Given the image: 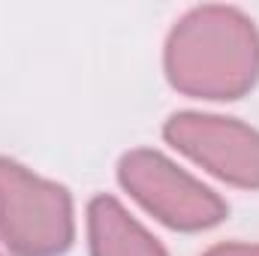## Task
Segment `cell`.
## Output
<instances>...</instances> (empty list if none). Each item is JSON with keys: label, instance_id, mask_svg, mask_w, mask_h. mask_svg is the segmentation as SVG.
Returning <instances> with one entry per match:
<instances>
[{"label": "cell", "instance_id": "6da1fadb", "mask_svg": "<svg viewBox=\"0 0 259 256\" xmlns=\"http://www.w3.org/2000/svg\"><path fill=\"white\" fill-rule=\"evenodd\" d=\"M169 81L193 97L235 100L259 75V33L229 6H202L178 21L166 46Z\"/></svg>", "mask_w": 259, "mask_h": 256}, {"label": "cell", "instance_id": "7a4b0ae2", "mask_svg": "<svg viewBox=\"0 0 259 256\" xmlns=\"http://www.w3.org/2000/svg\"><path fill=\"white\" fill-rule=\"evenodd\" d=\"M0 238L15 256H58L72 241L69 193L0 160Z\"/></svg>", "mask_w": 259, "mask_h": 256}, {"label": "cell", "instance_id": "3957f363", "mask_svg": "<svg viewBox=\"0 0 259 256\" xmlns=\"http://www.w3.org/2000/svg\"><path fill=\"white\" fill-rule=\"evenodd\" d=\"M121 184L154 217L175 229H205L226 217L217 193L199 184L157 151H133L121 160Z\"/></svg>", "mask_w": 259, "mask_h": 256}, {"label": "cell", "instance_id": "277c9868", "mask_svg": "<svg viewBox=\"0 0 259 256\" xmlns=\"http://www.w3.org/2000/svg\"><path fill=\"white\" fill-rule=\"evenodd\" d=\"M166 139L223 181L259 187V133L247 124L187 112L166 124Z\"/></svg>", "mask_w": 259, "mask_h": 256}, {"label": "cell", "instance_id": "5b68a950", "mask_svg": "<svg viewBox=\"0 0 259 256\" xmlns=\"http://www.w3.org/2000/svg\"><path fill=\"white\" fill-rule=\"evenodd\" d=\"M88 229L94 256H166V250L109 196H97L91 202Z\"/></svg>", "mask_w": 259, "mask_h": 256}, {"label": "cell", "instance_id": "8992f818", "mask_svg": "<svg viewBox=\"0 0 259 256\" xmlns=\"http://www.w3.org/2000/svg\"><path fill=\"white\" fill-rule=\"evenodd\" d=\"M205 256H259V244H223L208 250Z\"/></svg>", "mask_w": 259, "mask_h": 256}]
</instances>
